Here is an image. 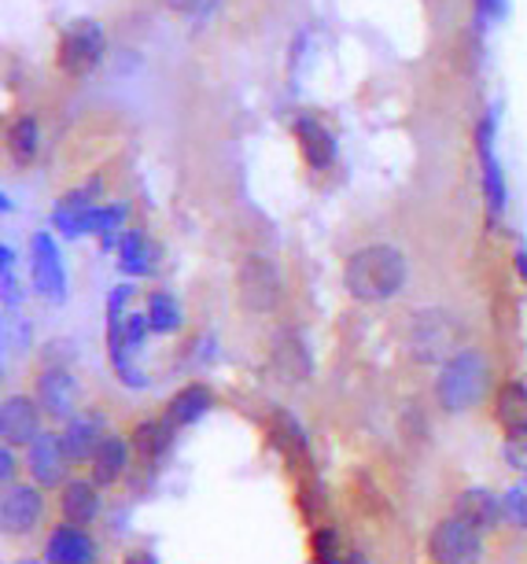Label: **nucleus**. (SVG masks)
I'll list each match as a JSON object with an SVG mask.
<instances>
[{"instance_id": "11", "label": "nucleus", "mask_w": 527, "mask_h": 564, "mask_svg": "<svg viewBox=\"0 0 527 564\" xmlns=\"http://www.w3.org/2000/svg\"><path fill=\"white\" fill-rule=\"evenodd\" d=\"M41 402L30 395H8L4 406H0V440L4 446H34L41 435Z\"/></svg>"}, {"instance_id": "29", "label": "nucleus", "mask_w": 527, "mask_h": 564, "mask_svg": "<svg viewBox=\"0 0 527 564\" xmlns=\"http://www.w3.org/2000/svg\"><path fill=\"white\" fill-rule=\"evenodd\" d=\"M310 546H314V561L318 564H347V557H351V546H343V539L336 535L332 528L314 531Z\"/></svg>"}, {"instance_id": "15", "label": "nucleus", "mask_w": 527, "mask_h": 564, "mask_svg": "<svg viewBox=\"0 0 527 564\" xmlns=\"http://www.w3.org/2000/svg\"><path fill=\"white\" fill-rule=\"evenodd\" d=\"M45 561L48 564H97V542L86 528L59 524L52 528L45 542Z\"/></svg>"}, {"instance_id": "27", "label": "nucleus", "mask_w": 527, "mask_h": 564, "mask_svg": "<svg viewBox=\"0 0 527 564\" xmlns=\"http://www.w3.org/2000/svg\"><path fill=\"white\" fill-rule=\"evenodd\" d=\"M144 314H147V325H152V333H160V336L177 333L182 322H185L182 303H177L171 292H152V295H147Z\"/></svg>"}, {"instance_id": "30", "label": "nucleus", "mask_w": 527, "mask_h": 564, "mask_svg": "<svg viewBox=\"0 0 527 564\" xmlns=\"http://www.w3.org/2000/svg\"><path fill=\"white\" fill-rule=\"evenodd\" d=\"M502 506H505V520L516 528H527V480L513 484L509 491L502 495Z\"/></svg>"}, {"instance_id": "38", "label": "nucleus", "mask_w": 527, "mask_h": 564, "mask_svg": "<svg viewBox=\"0 0 527 564\" xmlns=\"http://www.w3.org/2000/svg\"><path fill=\"white\" fill-rule=\"evenodd\" d=\"M516 273H520L524 281H527V248H520V251H516Z\"/></svg>"}, {"instance_id": "37", "label": "nucleus", "mask_w": 527, "mask_h": 564, "mask_svg": "<svg viewBox=\"0 0 527 564\" xmlns=\"http://www.w3.org/2000/svg\"><path fill=\"white\" fill-rule=\"evenodd\" d=\"M122 564H160V561H155V553H147V550H136V553H130V557H125Z\"/></svg>"}, {"instance_id": "6", "label": "nucleus", "mask_w": 527, "mask_h": 564, "mask_svg": "<svg viewBox=\"0 0 527 564\" xmlns=\"http://www.w3.org/2000/svg\"><path fill=\"white\" fill-rule=\"evenodd\" d=\"M428 553L436 564H480L483 561V531L472 528L469 520L450 513L442 524H436L428 539Z\"/></svg>"}, {"instance_id": "40", "label": "nucleus", "mask_w": 527, "mask_h": 564, "mask_svg": "<svg viewBox=\"0 0 527 564\" xmlns=\"http://www.w3.org/2000/svg\"><path fill=\"white\" fill-rule=\"evenodd\" d=\"M215 4H218V0H210V8H215ZM210 8H207V12H210Z\"/></svg>"}, {"instance_id": "31", "label": "nucleus", "mask_w": 527, "mask_h": 564, "mask_svg": "<svg viewBox=\"0 0 527 564\" xmlns=\"http://www.w3.org/2000/svg\"><path fill=\"white\" fill-rule=\"evenodd\" d=\"M152 333V325H147V314L144 311H130L125 317V328H122V339H125V350L136 355V350L144 347V336Z\"/></svg>"}, {"instance_id": "5", "label": "nucleus", "mask_w": 527, "mask_h": 564, "mask_svg": "<svg viewBox=\"0 0 527 564\" xmlns=\"http://www.w3.org/2000/svg\"><path fill=\"white\" fill-rule=\"evenodd\" d=\"M103 52H108V37H103V26L97 19H78L63 30L59 37V70L67 78H86L100 67Z\"/></svg>"}, {"instance_id": "35", "label": "nucleus", "mask_w": 527, "mask_h": 564, "mask_svg": "<svg viewBox=\"0 0 527 564\" xmlns=\"http://www.w3.org/2000/svg\"><path fill=\"white\" fill-rule=\"evenodd\" d=\"M12 476H15V451L4 446L0 451V480H4V487H12Z\"/></svg>"}, {"instance_id": "10", "label": "nucleus", "mask_w": 527, "mask_h": 564, "mask_svg": "<svg viewBox=\"0 0 527 564\" xmlns=\"http://www.w3.org/2000/svg\"><path fill=\"white\" fill-rule=\"evenodd\" d=\"M476 152H480V166H483V199H487V210L494 218L505 215V199H509V188H505L502 177V163L494 155V108L483 115L476 126Z\"/></svg>"}, {"instance_id": "14", "label": "nucleus", "mask_w": 527, "mask_h": 564, "mask_svg": "<svg viewBox=\"0 0 527 564\" xmlns=\"http://www.w3.org/2000/svg\"><path fill=\"white\" fill-rule=\"evenodd\" d=\"M295 141H299V152L307 159L310 170H329L340 155V144H336V133L314 115H299L295 119Z\"/></svg>"}, {"instance_id": "16", "label": "nucleus", "mask_w": 527, "mask_h": 564, "mask_svg": "<svg viewBox=\"0 0 527 564\" xmlns=\"http://www.w3.org/2000/svg\"><path fill=\"white\" fill-rule=\"evenodd\" d=\"M97 196H100V177H89L86 185L70 188V193L52 207V226H56L67 240L81 237V218L97 207Z\"/></svg>"}, {"instance_id": "34", "label": "nucleus", "mask_w": 527, "mask_h": 564, "mask_svg": "<svg viewBox=\"0 0 527 564\" xmlns=\"http://www.w3.org/2000/svg\"><path fill=\"white\" fill-rule=\"evenodd\" d=\"M19 303H23V292H19V281H15L12 265H4V306H8V311H15Z\"/></svg>"}, {"instance_id": "23", "label": "nucleus", "mask_w": 527, "mask_h": 564, "mask_svg": "<svg viewBox=\"0 0 527 564\" xmlns=\"http://www.w3.org/2000/svg\"><path fill=\"white\" fill-rule=\"evenodd\" d=\"M130 451L133 446L119 440V435H108L100 446H97V454H92V484L97 487H111V484H119L122 476H125V468H130Z\"/></svg>"}, {"instance_id": "26", "label": "nucleus", "mask_w": 527, "mask_h": 564, "mask_svg": "<svg viewBox=\"0 0 527 564\" xmlns=\"http://www.w3.org/2000/svg\"><path fill=\"white\" fill-rule=\"evenodd\" d=\"M119 265L130 276H152L155 273V248L141 229H130L119 243Z\"/></svg>"}, {"instance_id": "36", "label": "nucleus", "mask_w": 527, "mask_h": 564, "mask_svg": "<svg viewBox=\"0 0 527 564\" xmlns=\"http://www.w3.org/2000/svg\"><path fill=\"white\" fill-rule=\"evenodd\" d=\"M166 4H171L174 12H182V15H196V12H207L210 0H166Z\"/></svg>"}, {"instance_id": "22", "label": "nucleus", "mask_w": 527, "mask_h": 564, "mask_svg": "<svg viewBox=\"0 0 527 564\" xmlns=\"http://www.w3.org/2000/svg\"><path fill=\"white\" fill-rule=\"evenodd\" d=\"M37 402H41V410L52 413V417H70V410H74V377L70 372L59 366L41 372Z\"/></svg>"}, {"instance_id": "25", "label": "nucleus", "mask_w": 527, "mask_h": 564, "mask_svg": "<svg viewBox=\"0 0 527 564\" xmlns=\"http://www.w3.org/2000/svg\"><path fill=\"white\" fill-rule=\"evenodd\" d=\"M171 440H174V429L166 421H141L133 429L130 446L144 465H160L163 454L171 451Z\"/></svg>"}, {"instance_id": "32", "label": "nucleus", "mask_w": 527, "mask_h": 564, "mask_svg": "<svg viewBox=\"0 0 527 564\" xmlns=\"http://www.w3.org/2000/svg\"><path fill=\"white\" fill-rule=\"evenodd\" d=\"M509 15V0H476V19L480 26H491L498 23V19Z\"/></svg>"}, {"instance_id": "3", "label": "nucleus", "mask_w": 527, "mask_h": 564, "mask_svg": "<svg viewBox=\"0 0 527 564\" xmlns=\"http://www.w3.org/2000/svg\"><path fill=\"white\" fill-rule=\"evenodd\" d=\"M491 384V369L487 358L480 350H461L458 358H450L447 366H439L436 377V399L447 413H465L472 406H480Z\"/></svg>"}, {"instance_id": "9", "label": "nucleus", "mask_w": 527, "mask_h": 564, "mask_svg": "<svg viewBox=\"0 0 527 564\" xmlns=\"http://www.w3.org/2000/svg\"><path fill=\"white\" fill-rule=\"evenodd\" d=\"M41 513H45V495H41L37 484L4 487V498H0V524H4V535H30V531L41 524Z\"/></svg>"}, {"instance_id": "12", "label": "nucleus", "mask_w": 527, "mask_h": 564, "mask_svg": "<svg viewBox=\"0 0 527 564\" xmlns=\"http://www.w3.org/2000/svg\"><path fill=\"white\" fill-rule=\"evenodd\" d=\"M270 369L277 372V380H284V384H303V380L314 372L307 339L299 333H292V328H281L270 347Z\"/></svg>"}, {"instance_id": "4", "label": "nucleus", "mask_w": 527, "mask_h": 564, "mask_svg": "<svg viewBox=\"0 0 527 564\" xmlns=\"http://www.w3.org/2000/svg\"><path fill=\"white\" fill-rule=\"evenodd\" d=\"M237 295L248 314L277 311L284 300V281L270 254H259V251L244 254V262H240V270H237Z\"/></svg>"}, {"instance_id": "39", "label": "nucleus", "mask_w": 527, "mask_h": 564, "mask_svg": "<svg viewBox=\"0 0 527 564\" xmlns=\"http://www.w3.org/2000/svg\"><path fill=\"white\" fill-rule=\"evenodd\" d=\"M15 564H37V561H30V557H26V561H15Z\"/></svg>"}, {"instance_id": "7", "label": "nucleus", "mask_w": 527, "mask_h": 564, "mask_svg": "<svg viewBox=\"0 0 527 564\" xmlns=\"http://www.w3.org/2000/svg\"><path fill=\"white\" fill-rule=\"evenodd\" d=\"M130 300H133V284H119V289H111L108 295V358L125 388H144L147 377L133 366L130 350H125V339H122L125 317H130Z\"/></svg>"}, {"instance_id": "8", "label": "nucleus", "mask_w": 527, "mask_h": 564, "mask_svg": "<svg viewBox=\"0 0 527 564\" xmlns=\"http://www.w3.org/2000/svg\"><path fill=\"white\" fill-rule=\"evenodd\" d=\"M30 281L34 289L45 295L48 303L67 300V270H63L59 248L52 240V232H34L30 240Z\"/></svg>"}, {"instance_id": "19", "label": "nucleus", "mask_w": 527, "mask_h": 564, "mask_svg": "<svg viewBox=\"0 0 527 564\" xmlns=\"http://www.w3.org/2000/svg\"><path fill=\"white\" fill-rule=\"evenodd\" d=\"M454 513H458L461 520H469L472 528L491 531V528H498L502 520H505V506H502V498H498V495L483 491V487H472V491H461V495H458Z\"/></svg>"}, {"instance_id": "17", "label": "nucleus", "mask_w": 527, "mask_h": 564, "mask_svg": "<svg viewBox=\"0 0 527 564\" xmlns=\"http://www.w3.org/2000/svg\"><path fill=\"white\" fill-rule=\"evenodd\" d=\"M59 513L74 528L92 524L100 517V487L92 480H67L59 495Z\"/></svg>"}, {"instance_id": "28", "label": "nucleus", "mask_w": 527, "mask_h": 564, "mask_svg": "<svg viewBox=\"0 0 527 564\" xmlns=\"http://www.w3.org/2000/svg\"><path fill=\"white\" fill-rule=\"evenodd\" d=\"M37 144H41L37 119L34 115H19V119L12 122V130H8V152H12L15 163H34Z\"/></svg>"}, {"instance_id": "24", "label": "nucleus", "mask_w": 527, "mask_h": 564, "mask_svg": "<svg viewBox=\"0 0 527 564\" xmlns=\"http://www.w3.org/2000/svg\"><path fill=\"white\" fill-rule=\"evenodd\" d=\"M59 440H63V451H67L70 462H92L97 446L108 440V435H103V424L97 417H70Z\"/></svg>"}, {"instance_id": "20", "label": "nucleus", "mask_w": 527, "mask_h": 564, "mask_svg": "<svg viewBox=\"0 0 527 564\" xmlns=\"http://www.w3.org/2000/svg\"><path fill=\"white\" fill-rule=\"evenodd\" d=\"M270 435H273V443L281 446V454L288 457V465H295V468L310 465V440H307V432L299 429V421H295L288 410H273Z\"/></svg>"}, {"instance_id": "2", "label": "nucleus", "mask_w": 527, "mask_h": 564, "mask_svg": "<svg viewBox=\"0 0 527 564\" xmlns=\"http://www.w3.org/2000/svg\"><path fill=\"white\" fill-rule=\"evenodd\" d=\"M465 325H461L458 314L439 311V306H428V311H417L414 322H409V355L420 366H447L450 358H458L465 347Z\"/></svg>"}, {"instance_id": "33", "label": "nucleus", "mask_w": 527, "mask_h": 564, "mask_svg": "<svg viewBox=\"0 0 527 564\" xmlns=\"http://www.w3.org/2000/svg\"><path fill=\"white\" fill-rule=\"evenodd\" d=\"M26 344H30V328H23V333H19L15 322H8V328H4V347H8V355H15V350H26Z\"/></svg>"}, {"instance_id": "18", "label": "nucleus", "mask_w": 527, "mask_h": 564, "mask_svg": "<svg viewBox=\"0 0 527 564\" xmlns=\"http://www.w3.org/2000/svg\"><path fill=\"white\" fill-rule=\"evenodd\" d=\"M494 417H498L509 440H527V384H520V380L502 384L498 399H494Z\"/></svg>"}, {"instance_id": "13", "label": "nucleus", "mask_w": 527, "mask_h": 564, "mask_svg": "<svg viewBox=\"0 0 527 564\" xmlns=\"http://www.w3.org/2000/svg\"><path fill=\"white\" fill-rule=\"evenodd\" d=\"M67 451H63V440L52 432H41L37 443L26 451V468L34 476L37 487H59L67 480Z\"/></svg>"}, {"instance_id": "21", "label": "nucleus", "mask_w": 527, "mask_h": 564, "mask_svg": "<svg viewBox=\"0 0 527 564\" xmlns=\"http://www.w3.org/2000/svg\"><path fill=\"white\" fill-rule=\"evenodd\" d=\"M210 406H215V395H210L207 384H185L177 395L171 399V406H166L163 421L171 424V429H188V424H196L199 417H207Z\"/></svg>"}, {"instance_id": "1", "label": "nucleus", "mask_w": 527, "mask_h": 564, "mask_svg": "<svg viewBox=\"0 0 527 564\" xmlns=\"http://www.w3.org/2000/svg\"><path fill=\"white\" fill-rule=\"evenodd\" d=\"M406 254L395 243L358 248L343 265V289L354 303H387L406 289Z\"/></svg>"}]
</instances>
